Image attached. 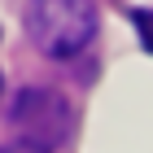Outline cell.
<instances>
[{"label":"cell","instance_id":"cell-2","mask_svg":"<svg viewBox=\"0 0 153 153\" xmlns=\"http://www.w3.org/2000/svg\"><path fill=\"white\" fill-rule=\"evenodd\" d=\"M9 127L18 136V144H26L35 153H53V149H61L70 140L74 109L53 88H22L9 105Z\"/></svg>","mask_w":153,"mask_h":153},{"label":"cell","instance_id":"cell-4","mask_svg":"<svg viewBox=\"0 0 153 153\" xmlns=\"http://www.w3.org/2000/svg\"><path fill=\"white\" fill-rule=\"evenodd\" d=\"M0 153H35V149H26V144H0Z\"/></svg>","mask_w":153,"mask_h":153},{"label":"cell","instance_id":"cell-3","mask_svg":"<svg viewBox=\"0 0 153 153\" xmlns=\"http://www.w3.org/2000/svg\"><path fill=\"white\" fill-rule=\"evenodd\" d=\"M136 31H140V44L153 53V9H136Z\"/></svg>","mask_w":153,"mask_h":153},{"label":"cell","instance_id":"cell-1","mask_svg":"<svg viewBox=\"0 0 153 153\" xmlns=\"http://www.w3.org/2000/svg\"><path fill=\"white\" fill-rule=\"evenodd\" d=\"M26 35L44 57H74L96 35L92 0H26Z\"/></svg>","mask_w":153,"mask_h":153}]
</instances>
